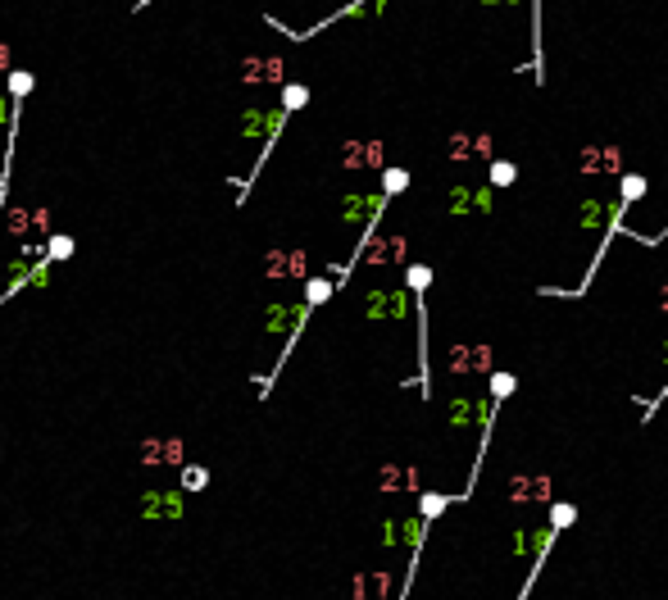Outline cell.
<instances>
[{
  "label": "cell",
  "instance_id": "obj_1",
  "mask_svg": "<svg viewBox=\"0 0 668 600\" xmlns=\"http://www.w3.org/2000/svg\"><path fill=\"white\" fill-rule=\"evenodd\" d=\"M137 519L146 523H178L187 519V491L182 486H151L137 496Z\"/></svg>",
  "mask_w": 668,
  "mask_h": 600
},
{
  "label": "cell",
  "instance_id": "obj_2",
  "mask_svg": "<svg viewBox=\"0 0 668 600\" xmlns=\"http://www.w3.org/2000/svg\"><path fill=\"white\" fill-rule=\"evenodd\" d=\"M305 100H309V86L305 82H287V86H282V109H287V114L305 109Z\"/></svg>",
  "mask_w": 668,
  "mask_h": 600
},
{
  "label": "cell",
  "instance_id": "obj_3",
  "mask_svg": "<svg viewBox=\"0 0 668 600\" xmlns=\"http://www.w3.org/2000/svg\"><path fill=\"white\" fill-rule=\"evenodd\" d=\"M32 86H36V78H32L28 69H14V73H9V100H28Z\"/></svg>",
  "mask_w": 668,
  "mask_h": 600
},
{
  "label": "cell",
  "instance_id": "obj_4",
  "mask_svg": "<svg viewBox=\"0 0 668 600\" xmlns=\"http://www.w3.org/2000/svg\"><path fill=\"white\" fill-rule=\"evenodd\" d=\"M427 282H432V269H427V264H410V269H405V286H410V291H414L418 300H423Z\"/></svg>",
  "mask_w": 668,
  "mask_h": 600
},
{
  "label": "cell",
  "instance_id": "obj_5",
  "mask_svg": "<svg viewBox=\"0 0 668 600\" xmlns=\"http://www.w3.org/2000/svg\"><path fill=\"white\" fill-rule=\"evenodd\" d=\"M205 486H209V469L182 464V491H205Z\"/></svg>",
  "mask_w": 668,
  "mask_h": 600
},
{
  "label": "cell",
  "instance_id": "obj_6",
  "mask_svg": "<svg viewBox=\"0 0 668 600\" xmlns=\"http://www.w3.org/2000/svg\"><path fill=\"white\" fill-rule=\"evenodd\" d=\"M382 178H387V182H382V196H400L405 186H410V173H405V169H387Z\"/></svg>",
  "mask_w": 668,
  "mask_h": 600
},
{
  "label": "cell",
  "instance_id": "obj_7",
  "mask_svg": "<svg viewBox=\"0 0 668 600\" xmlns=\"http://www.w3.org/2000/svg\"><path fill=\"white\" fill-rule=\"evenodd\" d=\"M332 291H337V286H332L328 278H314V282L305 286V305H323V300H328Z\"/></svg>",
  "mask_w": 668,
  "mask_h": 600
},
{
  "label": "cell",
  "instance_id": "obj_8",
  "mask_svg": "<svg viewBox=\"0 0 668 600\" xmlns=\"http://www.w3.org/2000/svg\"><path fill=\"white\" fill-rule=\"evenodd\" d=\"M514 391V373H496V378H491V400H505Z\"/></svg>",
  "mask_w": 668,
  "mask_h": 600
},
{
  "label": "cell",
  "instance_id": "obj_9",
  "mask_svg": "<svg viewBox=\"0 0 668 600\" xmlns=\"http://www.w3.org/2000/svg\"><path fill=\"white\" fill-rule=\"evenodd\" d=\"M46 255H51V259H69V255H73V236H51Z\"/></svg>",
  "mask_w": 668,
  "mask_h": 600
},
{
  "label": "cell",
  "instance_id": "obj_10",
  "mask_svg": "<svg viewBox=\"0 0 668 600\" xmlns=\"http://www.w3.org/2000/svg\"><path fill=\"white\" fill-rule=\"evenodd\" d=\"M514 173H518V169L510 164V159H500V164H491V182H496V186H510Z\"/></svg>",
  "mask_w": 668,
  "mask_h": 600
},
{
  "label": "cell",
  "instance_id": "obj_11",
  "mask_svg": "<svg viewBox=\"0 0 668 600\" xmlns=\"http://www.w3.org/2000/svg\"><path fill=\"white\" fill-rule=\"evenodd\" d=\"M441 509H445V496H432V491H427V496H423V519L432 523V519L441 514Z\"/></svg>",
  "mask_w": 668,
  "mask_h": 600
},
{
  "label": "cell",
  "instance_id": "obj_12",
  "mask_svg": "<svg viewBox=\"0 0 668 600\" xmlns=\"http://www.w3.org/2000/svg\"><path fill=\"white\" fill-rule=\"evenodd\" d=\"M641 191H646V182H641L637 173H627V178H623V200H637Z\"/></svg>",
  "mask_w": 668,
  "mask_h": 600
},
{
  "label": "cell",
  "instance_id": "obj_13",
  "mask_svg": "<svg viewBox=\"0 0 668 600\" xmlns=\"http://www.w3.org/2000/svg\"><path fill=\"white\" fill-rule=\"evenodd\" d=\"M482 5H518V0H482Z\"/></svg>",
  "mask_w": 668,
  "mask_h": 600
},
{
  "label": "cell",
  "instance_id": "obj_14",
  "mask_svg": "<svg viewBox=\"0 0 668 600\" xmlns=\"http://www.w3.org/2000/svg\"><path fill=\"white\" fill-rule=\"evenodd\" d=\"M146 5H151V0H137V9H146Z\"/></svg>",
  "mask_w": 668,
  "mask_h": 600
},
{
  "label": "cell",
  "instance_id": "obj_15",
  "mask_svg": "<svg viewBox=\"0 0 668 600\" xmlns=\"http://www.w3.org/2000/svg\"><path fill=\"white\" fill-rule=\"evenodd\" d=\"M400 600H405V596H400Z\"/></svg>",
  "mask_w": 668,
  "mask_h": 600
}]
</instances>
